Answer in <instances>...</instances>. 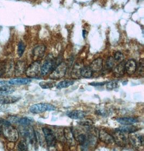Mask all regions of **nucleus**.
Segmentation results:
<instances>
[{
    "mask_svg": "<svg viewBox=\"0 0 144 151\" xmlns=\"http://www.w3.org/2000/svg\"><path fill=\"white\" fill-rule=\"evenodd\" d=\"M75 83V81L71 79H65L61 81L57 85V88L58 89H62L68 88L72 85Z\"/></svg>",
    "mask_w": 144,
    "mask_h": 151,
    "instance_id": "5701e85b",
    "label": "nucleus"
},
{
    "mask_svg": "<svg viewBox=\"0 0 144 151\" xmlns=\"http://www.w3.org/2000/svg\"><path fill=\"white\" fill-rule=\"evenodd\" d=\"M99 138L101 141L107 144H111L114 142L112 135L104 130H101L99 132Z\"/></svg>",
    "mask_w": 144,
    "mask_h": 151,
    "instance_id": "9b49d317",
    "label": "nucleus"
},
{
    "mask_svg": "<svg viewBox=\"0 0 144 151\" xmlns=\"http://www.w3.org/2000/svg\"><path fill=\"white\" fill-rule=\"evenodd\" d=\"M103 60L101 58H98V59H95L92 62L90 65L89 66L90 68L91 69L93 72L95 73H98L100 72L102 70L103 68Z\"/></svg>",
    "mask_w": 144,
    "mask_h": 151,
    "instance_id": "ddd939ff",
    "label": "nucleus"
},
{
    "mask_svg": "<svg viewBox=\"0 0 144 151\" xmlns=\"http://www.w3.org/2000/svg\"><path fill=\"white\" fill-rule=\"evenodd\" d=\"M31 80L29 78H15L10 79L7 82L8 85H25L30 83Z\"/></svg>",
    "mask_w": 144,
    "mask_h": 151,
    "instance_id": "a211bd4d",
    "label": "nucleus"
},
{
    "mask_svg": "<svg viewBox=\"0 0 144 151\" xmlns=\"http://www.w3.org/2000/svg\"><path fill=\"white\" fill-rule=\"evenodd\" d=\"M115 59L112 56H110L107 58L106 61V67L107 69L110 70L113 68L115 65Z\"/></svg>",
    "mask_w": 144,
    "mask_h": 151,
    "instance_id": "cd10ccee",
    "label": "nucleus"
},
{
    "mask_svg": "<svg viewBox=\"0 0 144 151\" xmlns=\"http://www.w3.org/2000/svg\"><path fill=\"white\" fill-rule=\"evenodd\" d=\"M129 140L131 144L136 148H139L144 146L143 134L135 133V132L130 133L129 135Z\"/></svg>",
    "mask_w": 144,
    "mask_h": 151,
    "instance_id": "0eeeda50",
    "label": "nucleus"
},
{
    "mask_svg": "<svg viewBox=\"0 0 144 151\" xmlns=\"http://www.w3.org/2000/svg\"><path fill=\"white\" fill-rule=\"evenodd\" d=\"M45 140L49 147H53L56 144V137L50 128L44 127L42 128Z\"/></svg>",
    "mask_w": 144,
    "mask_h": 151,
    "instance_id": "423d86ee",
    "label": "nucleus"
},
{
    "mask_svg": "<svg viewBox=\"0 0 144 151\" xmlns=\"http://www.w3.org/2000/svg\"><path fill=\"white\" fill-rule=\"evenodd\" d=\"M15 91V88L8 85L0 86V96H7L12 94Z\"/></svg>",
    "mask_w": 144,
    "mask_h": 151,
    "instance_id": "aec40b11",
    "label": "nucleus"
},
{
    "mask_svg": "<svg viewBox=\"0 0 144 151\" xmlns=\"http://www.w3.org/2000/svg\"><path fill=\"white\" fill-rule=\"evenodd\" d=\"M32 122V120L27 117L19 118L17 124H19L22 126H28Z\"/></svg>",
    "mask_w": 144,
    "mask_h": 151,
    "instance_id": "393cba45",
    "label": "nucleus"
},
{
    "mask_svg": "<svg viewBox=\"0 0 144 151\" xmlns=\"http://www.w3.org/2000/svg\"><path fill=\"white\" fill-rule=\"evenodd\" d=\"M17 149L20 151H26L28 150L27 142L25 140L19 141L17 145Z\"/></svg>",
    "mask_w": 144,
    "mask_h": 151,
    "instance_id": "c85d7f7f",
    "label": "nucleus"
},
{
    "mask_svg": "<svg viewBox=\"0 0 144 151\" xmlns=\"http://www.w3.org/2000/svg\"><path fill=\"white\" fill-rule=\"evenodd\" d=\"M56 110V107L48 103H39L33 105L29 108V111L32 113L39 114L46 111H52Z\"/></svg>",
    "mask_w": 144,
    "mask_h": 151,
    "instance_id": "f03ea898",
    "label": "nucleus"
},
{
    "mask_svg": "<svg viewBox=\"0 0 144 151\" xmlns=\"http://www.w3.org/2000/svg\"><path fill=\"white\" fill-rule=\"evenodd\" d=\"M118 129L121 131L123 132L126 133H129V134L133 133V132H135L137 130V127L134 126L132 125H123L122 126L120 127Z\"/></svg>",
    "mask_w": 144,
    "mask_h": 151,
    "instance_id": "4be33fe9",
    "label": "nucleus"
},
{
    "mask_svg": "<svg viewBox=\"0 0 144 151\" xmlns=\"http://www.w3.org/2000/svg\"><path fill=\"white\" fill-rule=\"evenodd\" d=\"M39 86L43 88L47 89L53 88L56 85V83L53 80H46L42 81L39 83Z\"/></svg>",
    "mask_w": 144,
    "mask_h": 151,
    "instance_id": "b1692460",
    "label": "nucleus"
},
{
    "mask_svg": "<svg viewBox=\"0 0 144 151\" xmlns=\"http://www.w3.org/2000/svg\"><path fill=\"white\" fill-rule=\"evenodd\" d=\"M86 33H87L86 31L85 30H83V37L84 39L86 37Z\"/></svg>",
    "mask_w": 144,
    "mask_h": 151,
    "instance_id": "c9c22d12",
    "label": "nucleus"
},
{
    "mask_svg": "<svg viewBox=\"0 0 144 151\" xmlns=\"http://www.w3.org/2000/svg\"><path fill=\"white\" fill-rule=\"evenodd\" d=\"M67 65L65 62H61L55 67L49 75V78L53 80L63 78L67 71Z\"/></svg>",
    "mask_w": 144,
    "mask_h": 151,
    "instance_id": "7ed1b4c3",
    "label": "nucleus"
},
{
    "mask_svg": "<svg viewBox=\"0 0 144 151\" xmlns=\"http://www.w3.org/2000/svg\"><path fill=\"white\" fill-rule=\"evenodd\" d=\"M55 62L53 59L46 61L41 66V74L42 76H46L48 73L51 72L55 68Z\"/></svg>",
    "mask_w": 144,
    "mask_h": 151,
    "instance_id": "1a4fd4ad",
    "label": "nucleus"
},
{
    "mask_svg": "<svg viewBox=\"0 0 144 151\" xmlns=\"http://www.w3.org/2000/svg\"><path fill=\"white\" fill-rule=\"evenodd\" d=\"M137 69V63L134 59H130L125 63V72L129 75H132Z\"/></svg>",
    "mask_w": 144,
    "mask_h": 151,
    "instance_id": "9d476101",
    "label": "nucleus"
},
{
    "mask_svg": "<svg viewBox=\"0 0 144 151\" xmlns=\"http://www.w3.org/2000/svg\"><path fill=\"white\" fill-rule=\"evenodd\" d=\"M81 68L79 66V65L76 64L72 70L71 76L73 78H79L81 77Z\"/></svg>",
    "mask_w": 144,
    "mask_h": 151,
    "instance_id": "bb28decb",
    "label": "nucleus"
},
{
    "mask_svg": "<svg viewBox=\"0 0 144 151\" xmlns=\"http://www.w3.org/2000/svg\"><path fill=\"white\" fill-rule=\"evenodd\" d=\"M5 70H7V66L5 63H0V76L5 74Z\"/></svg>",
    "mask_w": 144,
    "mask_h": 151,
    "instance_id": "72a5a7b5",
    "label": "nucleus"
},
{
    "mask_svg": "<svg viewBox=\"0 0 144 151\" xmlns=\"http://www.w3.org/2000/svg\"><path fill=\"white\" fill-rule=\"evenodd\" d=\"M138 1H140V0H138Z\"/></svg>",
    "mask_w": 144,
    "mask_h": 151,
    "instance_id": "4c0bfd02",
    "label": "nucleus"
},
{
    "mask_svg": "<svg viewBox=\"0 0 144 151\" xmlns=\"http://www.w3.org/2000/svg\"><path fill=\"white\" fill-rule=\"evenodd\" d=\"M93 72L89 66L84 67L81 68V76L85 78H90L92 76Z\"/></svg>",
    "mask_w": 144,
    "mask_h": 151,
    "instance_id": "412c9836",
    "label": "nucleus"
},
{
    "mask_svg": "<svg viewBox=\"0 0 144 151\" xmlns=\"http://www.w3.org/2000/svg\"><path fill=\"white\" fill-rule=\"evenodd\" d=\"M125 62L123 61L115 67L113 69V74L114 75L117 77H121L124 75L125 73Z\"/></svg>",
    "mask_w": 144,
    "mask_h": 151,
    "instance_id": "f3484780",
    "label": "nucleus"
},
{
    "mask_svg": "<svg viewBox=\"0 0 144 151\" xmlns=\"http://www.w3.org/2000/svg\"><path fill=\"white\" fill-rule=\"evenodd\" d=\"M107 83V82H92L89 83V85L93 86H100L105 85Z\"/></svg>",
    "mask_w": 144,
    "mask_h": 151,
    "instance_id": "f704fd0d",
    "label": "nucleus"
},
{
    "mask_svg": "<svg viewBox=\"0 0 144 151\" xmlns=\"http://www.w3.org/2000/svg\"><path fill=\"white\" fill-rule=\"evenodd\" d=\"M25 49V45L23 42H20L17 47V54L19 57H21L24 53Z\"/></svg>",
    "mask_w": 144,
    "mask_h": 151,
    "instance_id": "c756f323",
    "label": "nucleus"
},
{
    "mask_svg": "<svg viewBox=\"0 0 144 151\" xmlns=\"http://www.w3.org/2000/svg\"><path fill=\"white\" fill-rule=\"evenodd\" d=\"M45 47L44 45H41L36 47L33 51V56L34 59L39 61V59H42L45 54Z\"/></svg>",
    "mask_w": 144,
    "mask_h": 151,
    "instance_id": "f8f14e48",
    "label": "nucleus"
},
{
    "mask_svg": "<svg viewBox=\"0 0 144 151\" xmlns=\"http://www.w3.org/2000/svg\"><path fill=\"white\" fill-rule=\"evenodd\" d=\"M79 124H81L82 126H91L93 124V122L90 119H87L81 121L79 122Z\"/></svg>",
    "mask_w": 144,
    "mask_h": 151,
    "instance_id": "473e14b6",
    "label": "nucleus"
},
{
    "mask_svg": "<svg viewBox=\"0 0 144 151\" xmlns=\"http://www.w3.org/2000/svg\"><path fill=\"white\" fill-rule=\"evenodd\" d=\"M117 121L123 125H133L139 122L137 118L133 117H123L118 118Z\"/></svg>",
    "mask_w": 144,
    "mask_h": 151,
    "instance_id": "2eb2a0df",
    "label": "nucleus"
},
{
    "mask_svg": "<svg viewBox=\"0 0 144 151\" xmlns=\"http://www.w3.org/2000/svg\"><path fill=\"white\" fill-rule=\"evenodd\" d=\"M63 136L69 146L73 147L76 145L77 141L75 138V134L71 127H67L64 128L63 130Z\"/></svg>",
    "mask_w": 144,
    "mask_h": 151,
    "instance_id": "6e6552de",
    "label": "nucleus"
},
{
    "mask_svg": "<svg viewBox=\"0 0 144 151\" xmlns=\"http://www.w3.org/2000/svg\"><path fill=\"white\" fill-rule=\"evenodd\" d=\"M1 132H2V128H1V126L0 125V136L1 134Z\"/></svg>",
    "mask_w": 144,
    "mask_h": 151,
    "instance_id": "e433bc0d",
    "label": "nucleus"
},
{
    "mask_svg": "<svg viewBox=\"0 0 144 151\" xmlns=\"http://www.w3.org/2000/svg\"><path fill=\"white\" fill-rule=\"evenodd\" d=\"M137 68L138 69H137V70L138 69V73L140 74V75L143 76V75H144V61H143V59H141L140 61L139 67Z\"/></svg>",
    "mask_w": 144,
    "mask_h": 151,
    "instance_id": "2f4dec72",
    "label": "nucleus"
},
{
    "mask_svg": "<svg viewBox=\"0 0 144 151\" xmlns=\"http://www.w3.org/2000/svg\"><path fill=\"white\" fill-rule=\"evenodd\" d=\"M25 63L23 61L18 62L15 67V73L16 76L23 75L25 71Z\"/></svg>",
    "mask_w": 144,
    "mask_h": 151,
    "instance_id": "6ab92c4d",
    "label": "nucleus"
},
{
    "mask_svg": "<svg viewBox=\"0 0 144 151\" xmlns=\"http://www.w3.org/2000/svg\"><path fill=\"white\" fill-rule=\"evenodd\" d=\"M126 133L121 131L118 129L115 130L113 133L112 136L113 137L114 142L121 147H125L127 144L128 139L126 136Z\"/></svg>",
    "mask_w": 144,
    "mask_h": 151,
    "instance_id": "20e7f679",
    "label": "nucleus"
},
{
    "mask_svg": "<svg viewBox=\"0 0 144 151\" xmlns=\"http://www.w3.org/2000/svg\"><path fill=\"white\" fill-rule=\"evenodd\" d=\"M113 58L115 59V60L118 63H120V62L124 61V55L120 51L115 52L114 54Z\"/></svg>",
    "mask_w": 144,
    "mask_h": 151,
    "instance_id": "7c9ffc66",
    "label": "nucleus"
},
{
    "mask_svg": "<svg viewBox=\"0 0 144 151\" xmlns=\"http://www.w3.org/2000/svg\"><path fill=\"white\" fill-rule=\"evenodd\" d=\"M2 132L3 136L8 141L16 142L19 138V133L17 130L12 126L9 122L5 120L1 126Z\"/></svg>",
    "mask_w": 144,
    "mask_h": 151,
    "instance_id": "f257e3e1",
    "label": "nucleus"
},
{
    "mask_svg": "<svg viewBox=\"0 0 144 151\" xmlns=\"http://www.w3.org/2000/svg\"><path fill=\"white\" fill-rule=\"evenodd\" d=\"M19 98L16 96H0V106L5 104H9L16 102Z\"/></svg>",
    "mask_w": 144,
    "mask_h": 151,
    "instance_id": "4468645a",
    "label": "nucleus"
},
{
    "mask_svg": "<svg viewBox=\"0 0 144 151\" xmlns=\"http://www.w3.org/2000/svg\"><path fill=\"white\" fill-rule=\"evenodd\" d=\"M41 63L39 61H36L25 70V73L29 78H36L41 73Z\"/></svg>",
    "mask_w": 144,
    "mask_h": 151,
    "instance_id": "39448f33",
    "label": "nucleus"
},
{
    "mask_svg": "<svg viewBox=\"0 0 144 151\" xmlns=\"http://www.w3.org/2000/svg\"><path fill=\"white\" fill-rule=\"evenodd\" d=\"M67 116L72 119H81L86 116V113L81 110H73L68 112Z\"/></svg>",
    "mask_w": 144,
    "mask_h": 151,
    "instance_id": "dca6fc26",
    "label": "nucleus"
},
{
    "mask_svg": "<svg viewBox=\"0 0 144 151\" xmlns=\"http://www.w3.org/2000/svg\"><path fill=\"white\" fill-rule=\"evenodd\" d=\"M119 86V83L118 80H112L109 82H107L106 84V88L107 90H112L115 89L116 88H118Z\"/></svg>",
    "mask_w": 144,
    "mask_h": 151,
    "instance_id": "a878e982",
    "label": "nucleus"
}]
</instances>
